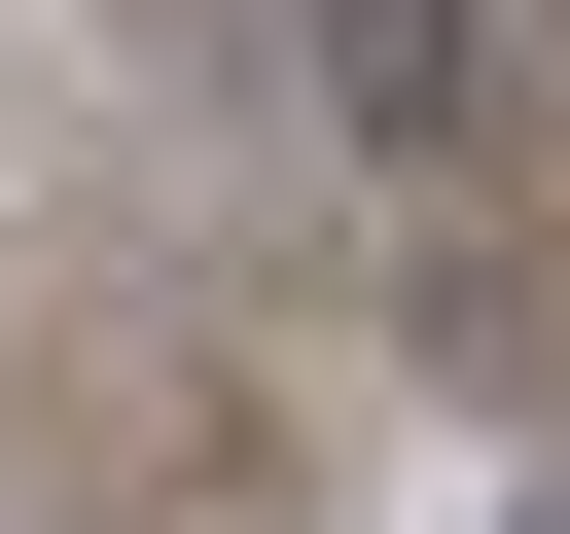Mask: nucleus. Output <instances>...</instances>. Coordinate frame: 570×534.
Here are the masks:
<instances>
[{
  "label": "nucleus",
  "mask_w": 570,
  "mask_h": 534,
  "mask_svg": "<svg viewBox=\"0 0 570 534\" xmlns=\"http://www.w3.org/2000/svg\"><path fill=\"white\" fill-rule=\"evenodd\" d=\"M321 36V142H463L499 107V0H285Z\"/></svg>",
  "instance_id": "f257e3e1"
}]
</instances>
